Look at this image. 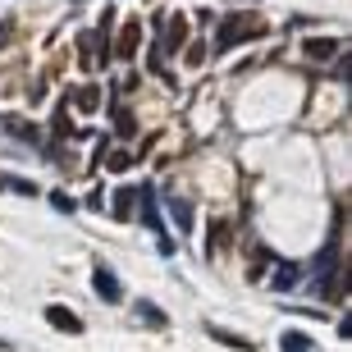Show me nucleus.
I'll list each match as a JSON object with an SVG mask.
<instances>
[{
	"label": "nucleus",
	"instance_id": "13",
	"mask_svg": "<svg viewBox=\"0 0 352 352\" xmlns=\"http://www.w3.org/2000/svg\"><path fill=\"white\" fill-rule=\"evenodd\" d=\"M279 348H284V352H316V343L307 339L302 329H288L284 339H279Z\"/></svg>",
	"mask_w": 352,
	"mask_h": 352
},
{
	"label": "nucleus",
	"instance_id": "19",
	"mask_svg": "<svg viewBox=\"0 0 352 352\" xmlns=\"http://www.w3.org/2000/svg\"><path fill=\"white\" fill-rule=\"evenodd\" d=\"M115 124H119V133H133V119L124 115V110H115Z\"/></svg>",
	"mask_w": 352,
	"mask_h": 352
},
{
	"label": "nucleus",
	"instance_id": "17",
	"mask_svg": "<svg viewBox=\"0 0 352 352\" xmlns=\"http://www.w3.org/2000/svg\"><path fill=\"white\" fill-rule=\"evenodd\" d=\"M129 165H133V156H129V151H110V170H115V174H124Z\"/></svg>",
	"mask_w": 352,
	"mask_h": 352
},
{
	"label": "nucleus",
	"instance_id": "9",
	"mask_svg": "<svg viewBox=\"0 0 352 352\" xmlns=\"http://www.w3.org/2000/svg\"><path fill=\"white\" fill-rule=\"evenodd\" d=\"M46 320H51L60 334H82V320L69 311V307H51V311H46Z\"/></svg>",
	"mask_w": 352,
	"mask_h": 352
},
{
	"label": "nucleus",
	"instance_id": "15",
	"mask_svg": "<svg viewBox=\"0 0 352 352\" xmlns=\"http://www.w3.org/2000/svg\"><path fill=\"white\" fill-rule=\"evenodd\" d=\"M138 316H142L146 325H156V329H160V325H165V316H160V311H156V307H151V302H138Z\"/></svg>",
	"mask_w": 352,
	"mask_h": 352
},
{
	"label": "nucleus",
	"instance_id": "5",
	"mask_svg": "<svg viewBox=\"0 0 352 352\" xmlns=\"http://www.w3.org/2000/svg\"><path fill=\"white\" fill-rule=\"evenodd\" d=\"M138 46H142V23H138V19H129V23L119 28V55H124V60H133V55H138Z\"/></svg>",
	"mask_w": 352,
	"mask_h": 352
},
{
	"label": "nucleus",
	"instance_id": "14",
	"mask_svg": "<svg viewBox=\"0 0 352 352\" xmlns=\"http://www.w3.org/2000/svg\"><path fill=\"white\" fill-rule=\"evenodd\" d=\"M0 188H10V192H23V197H32V192H37L32 183H23V179H10V174H0Z\"/></svg>",
	"mask_w": 352,
	"mask_h": 352
},
{
	"label": "nucleus",
	"instance_id": "10",
	"mask_svg": "<svg viewBox=\"0 0 352 352\" xmlns=\"http://www.w3.org/2000/svg\"><path fill=\"white\" fill-rule=\"evenodd\" d=\"M339 51H343L339 37H311L307 41V55H311V60H334Z\"/></svg>",
	"mask_w": 352,
	"mask_h": 352
},
{
	"label": "nucleus",
	"instance_id": "7",
	"mask_svg": "<svg viewBox=\"0 0 352 352\" xmlns=\"http://www.w3.org/2000/svg\"><path fill=\"white\" fill-rule=\"evenodd\" d=\"M298 279H302V265L279 261V265H274V274H270V288H274V293H288V288L298 284Z\"/></svg>",
	"mask_w": 352,
	"mask_h": 352
},
{
	"label": "nucleus",
	"instance_id": "16",
	"mask_svg": "<svg viewBox=\"0 0 352 352\" xmlns=\"http://www.w3.org/2000/svg\"><path fill=\"white\" fill-rule=\"evenodd\" d=\"M51 206H55V210H65V215H74V206H78V201H74L69 192H51Z\"/></svg>",
	"mask_w": 352,
	"mask_h": 352
},
{
	"label": "nucleus",
	"instance_id": "20",
	"mask_svg": "<svg viewBox=\"0 0 352 352\" xmlns=\"http://www.w3.org/2000/svg\"><path fill=\"white\" fill-rule=\"evenodd\" d=\"M74 5H78V0H74Z\"/></svg>",
	"mask_w": 352,
	"mask_h": 352
},
{
	"label": "nucleus",
	"instance_id": "6",
	"mask_svg": "<svg viewBox=\"0 0 352 352\" xmlns=\"http://www.w3.org/2000/svg\"><path fill=\"white\" fill-rule=\"evenodd\" d=\"M170 215H174V229H179V234H192V224H197L192 201H183V197H170Z\"/></svg>",
	"mask_w": 352,
	"mask_h": 352
},
{
	"label": "nucleus",
	"instance_id": "12",
	"mask_svg": "<svg viewBox=\"0 0 352 352\" xmlns=\"http://www.w3.org/2000/svg\"><path fill=\"white\" fill-rule=\"evenodd\" d=\"M224 243H229V220H215V224H210V238H206V252H210V256H220Z\"/></svg>",
	"mask_w": 352,
	"mask_h": 352
},
{
	"label": "nucleus",
	"instance_id": "8",
	"mask_svg": "<svg viewBox=\"0 0 352 352\" xmlns=\"http://www.w3.org/2000/svg\"><path fill=\"white\" fill-rule=\"evenodd\" d=\"M110 210H115V220H133V210H138V192H133V188H115Z\"/></svg>",
	"mask_w": 352,
	"mask_h": 352
},
{
	"label": "nucleus",
	"instance_id": "1",
	"mask_svg": "<svg viewBox=\"0 0 352 352\" xmlns=\"http://www.w3.org/2000/svg\"><path fill=\"white\" fill-rule=\"evenodd\" d=\"M265 23L256 19V14H229L220 23V37H215V51H229V46H238V41H252V37H261Z\"/></svg>",
	"mask_w": 352,
	"mask_h": 352
},
{
	"label": "nucleus",
	"instance_id": "18",
	"mask_svg": "<svg viewBox=\"0 0 352 352\" xmlns=\"http://www.w3.org/2000/svg\"><path fill=\"white\" fill-rule=\"evenodd\" d=\"M206 60V46H188V65H201Z\"/></svg>",
	"mask_w": 352,
	"mask_h": 352
},
{
	"label": "nucleus",
	"instance_id": "11",
	"mask_svg": "<svg viewBox=\"0 0 352 352\" xmlns=\"http://www.w3.org/2000/svg\"><path fill=\"white\" fill-rule=\"evenodd\" d=\"M74 110H82V115H96V110H101V87H82L78 96H74Z\"/></svg>",
	"mask_w": 352,
	"mask_h": 352
},
{
	"label": "nucleus",
	"instance_id": "2",
	"mask_svg": "<svg viewBox=\"0 0 352 352\" xmlns=\"http://www.w3.org/2000/svg\"><path fill=\"white\" fill-rule=\"evenodd\" d=\"M138 210H142V224L146 229H151V234L160 238V252H165V256H174V238L165 234V220H160V206H156V188H151V183H142V192H138Z\"/></svg>",
	"mask_w": 352,
	"mask_h": 352
},
{
	"label": "nucleus",
	"instance_id": "4",
	"mask_svg": "<svg viewBox=\"0 0 352 352\" xmlns=\"http://www.w3.org/2000/svg\"><path fill=\"white\" fill-rule=\"evenodd\" d=\"M183 41H188V19H183V14H174V19H170V32L160 37V51L174 55V51H183Z\"/></svg>",
	"mask_w": 352,
	"mask_h": 352
},
{
	"label": "nucleus",
	"instance_id": "3",
	"mask_svg": "<svg viewBox=\"0 0 352 352\" xmlns=\"http://www.w3.org/2000/svg\"><path fill=\"white\" fill-rule=\"evenodd\" d=\"M91 288H96L101 302H119L124 298V284H119V274L110 270V265H91Z\"/></svg>",
	"mask_w": 352,
	"mask_h": 352
}]
</instances>
